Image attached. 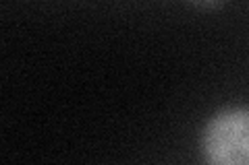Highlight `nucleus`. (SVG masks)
Returning <instances> with one entry per match:
<instances>
[{
    "instance_id": "nucleus-1",
    "label": "nucleus",
    "mask_w": 249,
    "mask_h": 165,
    "mask_svg": "<svg viewBox=\"0 0 249 165\" xmlns=\"http://www.w3.org/2000/svg\"><path fill=\"white\" fill-rule=\"evenodd\" d=\"M201 149L210 163H249V109H224L208 122Z\"/></svg>"
},
{
    "instance_id": "nucleus-2",
    "label": "nucleus",
    "mask_w": 249,
    "mask_h": 165,
    "mask_svg": "<svg viewBox=\"0 0 249 165\" xmlns=\"http://www.w3.org/2000/svg\"><path fill=\"white\" fill-rule=\"evenodd\" d=\"M196 4H199V6H216L220 0H193Z\"/></svg>"
}]
</instances>
